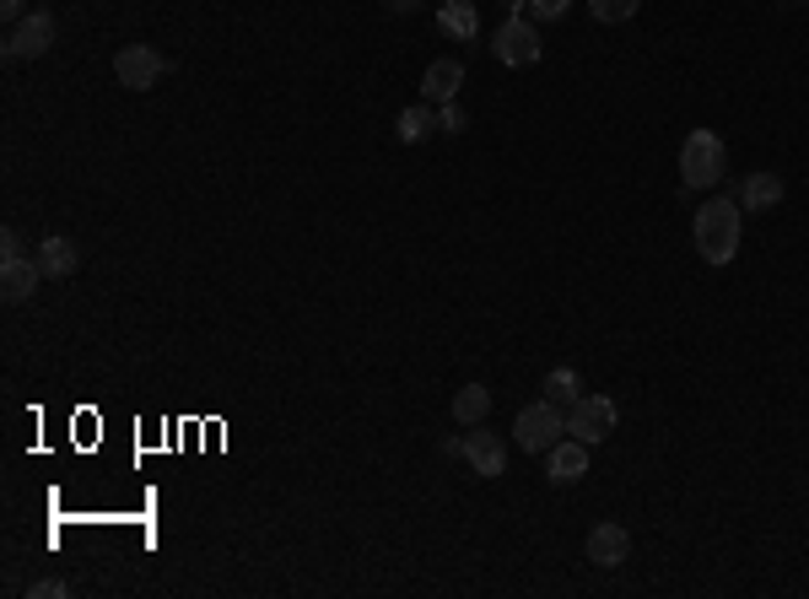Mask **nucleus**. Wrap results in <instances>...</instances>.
I'll list each match as a JSON object with an SVG mask.
<instances>
[{
    "label": "nucleus",
    "mask_w": 809,
    "mask_h": 599,
    "mask_svg": "<svg viewBox=\"0 0 809 599\" xmlns=\"http://www.w3.org/2000/svg\"><path fill=\"white\" fill-rule=\"evenodd\" d=\"M545 399H551V405H577V399H583V378H577L572 367H551V373H545Z\"/></svg>",
    "instance_id": "17"
},
{
    "label": "nucleus",
    "mask_w": 809,
    "mask_h": 599,
    "mask_svg": "<svg viewBox=\"0 0 809 599\" xmlns=\"http://www.w3.org/2000/svg\"><path fill=\"white\" fill-rule=\"evenodd\" d=\"M637 6H643V0H588L594 22H605V28H621V22H632V17H637Z\"/></svg>",
    "instance_id": "19"
},
{
    "label": "nucleus",
    "mask_w": 809,
    "mask_h": 599,
    "mask_svg": "<svg viewBox=\"0 0 809 599\" xmlns=\"http://www.w3.org/2000/svg\"><path fill=\"white\" fill-rule=\"evenodd\" d=\"M502 6H508V17H519V11H524L529 0H502Z\"/></svg>",
    "instance_id": "26"
},
{
    "label": "nucleus",
    "mask_w": 809,
    "mask_h": 599,
    "mask_svg": "<svg viewBox=\"0 0 809 599\" xmlns=\"http://www.w3.org/2000/svg\"><path fill=\"white\" fill-rule=\"evenodd\" d=\"M383 6H389L395 17H410V11H421V0H383Z\"/></svg>",
    "instance_id": "25"
},
{
    "label": "nucleus",
    "mask_w": 809,
    "mask_h": 599,
    "mask_svg": "<svg viewBox=\"0 0 809 599\" xmlns=\"http://www.w3.org/2000/svg\"><path fill=\"white\" fill-rule=\"evenodd\" d=\"M464 87V60H432L427 77H421V98L427 103H453Z\"/></svg>",
    "instance_id": "10"
},
{
    "label": "nucleus",
    "mask_w": 809,
    "mask_h": 599,
    "mask_svg": "<svg viewBox=\"0 0 809 599\" xmlns=\"http://www.w3.org/2000/svg\"><path fill=\"white\" fill-rule=\"evenodd\" d=\"M793 6H809V0H793Z\"/></svg>",
    "instance_id": "27"
},
{
    "label": "nucleus",
    "mask_w": 809,
    "mask_h": 599,
    "mask_svg": "<svg viewBox=\"0 0 809 599\" xmlns=\"http://www.w3.org/2000/svg\"><path fill=\"white\" fill-rule=\"evenodd\" d=\"M54 17L49 11H28L17 28H11V39H6V60H43L49 49H54Z\"/></svg>",
    "instance_id": "7"
},
{
    "label": "nucleus",
    "mask_w": 809,
    "mask_h": 599,
    "mask_svg": "<svg viewBox=\"0 0 809 599\" xmlns=\"http://www.w3.org/2000/svg\"><path fill=\"white\" fill-rule=\"evenodd\" d=\"M28 595H33V599H65V595H71V583H65V578H39Z\"/></svg>",
    "instance_id": "22"
},
{
    "label": "nucleus",
    "mask_w": 809,
    "mask_h": 599,
    "mask_svg": "<svg viewBox=\"0 0 809 599\" xmlns=\"http://www.w3.org/2000/svg\"><path fill=\"white\" fill-rule=\"evenodd\" d=\"M39 265H43V276H54V281H65V276H76V265H81V248L71 238H43L39 243Z\"/></svg>",
    "instance_id": "14"
},
{
    "label": "nucleus",
    "mask_w": 809,
    "mask_h": 599,
    "mask_svg": "<svg viewBox=\"0 0 809 599\" xmlns=\"http://www.w3.org/2000/svg\"><path fill=\"white\" fill-rule=\"evenodd\" d=\"M438 28H443L448 39L470 43L481 33V17H475V6L470 0H443V11H438Z\"/></svg>",
    "instance_id": "15"
},
{
    "label": "nucleus",
    "mask_w": 809,
    "mask_h": 599,
    "mask_svg": "<svg viewBox=\"0 0 809 599\" xmlns=\"http://www.w3.org/2000/svg\"><path fill=\"white\" fill-rule=\"evenodd\" d=\"M0 11H6V22H11V28L28 17V11H22V0H0Z\"/></svg>",
    "instance_id": "24"
},
{
    "label": "nucleus",
    "mask_w": 809,
    "mask_h": 599,
    "mask_svg": "<svg viewBox=\"0 0 809 599\" xmlns=\"http://www.w3.org/2000/svg\"><path fill=\"white\" fill-rule=\"evenodd\" d=\"M562 433H566V416H562V405H551V399L524 405L519 422H513V438H519L524 454H545L551 443H562Z\"/></svg>",
    "instance_id": "4"
},
{
    "label": "nucleus",
    "mask_w": 809,
    "mask_h": 599,
    "mask_svg": "<svg viewBox=\"0 0 809 599\" xmlns=\"http://www.w3.org/2000/svg\"><path fill=\"white\" fill-rule=\"evenodd\" d=\"M566 433L577 443H588V448H600V443L615 433V399L583 395L577 405H566Z\"/></svg>",
    "instance_id": "6"
},
{
    "label": "nucleus",
    "mask_w": 809,
    "mask_h": 599,
    "mask_svg": "<svg viewBox=\"0 0 809 599\" xmlns=\"http://www.w3.org/2000/svg\"><path fill=\"white\" fill-rule=\"evenodd\" d=\"M739 227H745V211H739V200L734 195H718L707 200L702 211H696V254L707 260V265H728L734 254H739Z\"/></svg>",
    "instance_id": "1"
},
{
    "label": "nucleus",
    "mask_w": 809,
    "mask_h": 599,
    "mask_svg": "<svg viewBox=\"0 0 809 599\" xmlns=\"http://www.w3.org/2000/svg\"><path fill=\"white\" fill-rule=\"evenodd\" d=\"M432 130H438V120H432V109H421V103H416V109H404V114H400V124H395V135H400L404 146H416V141H427Z\"/></svg>",
    "instance_id": "18"
},
{
    "label": "nucleus",
    "mask_w": 809,
    "mask_h": 599,
    "mask_svg": "<svg viewBox=\"0 0 809 599\" xmlns=\"http://www.w3.org/2000/svg\"><path fill=\"white\" fill-rule=\"evenodd\" d=\"M17 260H28V248H22V233H17V227H6V233H0V265H17Z\"/></svg>",
    "instance_id": "21"
},
{
    "label": "nucleus",
    "mask_w": 809,
    "mask_h": 599,
    "mask_svg": "<svg viewBox=\"0 0 809 599\" xmlns=\"http://www.w3.org/2000/svg\"><path fill=\"white\" fill-rule=\"evenodd\" d=\"M464 459L475 465V476H481V480H491V476H502V470H508V448H502L496 433H470V438H464Z\"/></svg>",
    "instance_id": "11"
},
{
    "label": "nucleus",
    "mask_w": 809,
    "mask_h": 599,
    "mask_svg": "<svg viewBox=\"0 0 809 599\" xmlns=\"http://www.w3.org/2000/svg\"><path fill=\"white\" fill-rule=\"evenodd\" d=\"M788 195V184H782V173H750L745 184H739V211H771L777 200Z\"/></svg>",
    "instance_id": "13"
},
{
    "label": "nucleus",
    "mask_w": 809,
    "mask_h": 599,
    "mask_svg": "<svg viewBox=\"0 0 809 599\" xmlns=\"http://www.w3.org/2000/svg\"><path fill=\"white\" fill-rule=\"evenodd\" d=\"M728 173V152L713 130H690L686 146H680V179L686 190H718Z\"/></svg>",
    "instance_id": "2"
},
{
    "label": "nucleus",
    "mask_w": 809,
    "mask_h": 599,
    "mask_svg": "<svg viewBox=\"0 0 809 599\" xmlns=\"http://www.w3.org/2000/svg\"><path fill=\"white\" fill-rule=\"evenodd\" d=\"M443 130H448V135H464V130H470V120H464V109H459V103H443Z\"/></svg>",
    "instance_id": "23"
},
{
    "label": "nucleus",
    "mask_w": 809,
    "mask_h": 599,
    "mask_svg": "<svg viewBox=\"0 0 809 599\" xmlns=\"http://www.w3.org/2000/svg\"><path fill=\"white\" fill-rule=\"evenodd\" d=\"M566 6H572V0H529V22H534V28H540V22H562Z\"/></svg>",
    "instance_id": "20"
},
{
    "label": "nucleus",
    "mask_w": 809,
    "mask_h": 599,
    "mask_svg": "<svg viewBox=\"0 0 809 599\" xmlns=\"http://www.w3.org/2000/svg\"><path fill=\"white\" fill-rule=\"evenodd\" d=\"M545 476L556 480V486H572V480L588 476V443L577 438H562L545 448Z\"/></svg>",
    "instance_id": "9"
},
{
    "label": "nucleus",
    "mask_w": 809,
    "mask_h": 599,
    "mask_svg": "<svg viewBox=\"0 0 809 599\" xmlns=\"http://www.w3.org/2000/svg\"><path fill=\"white\" fill-rule=\"evenodd\" d=\"M43 281V265L39 260H17V265H0V297L6 303H33Z\"/></svg>",
    "instance_id": "12"
},
{
    "label": "nucleus",
    "mask_w": 809,
    "mask_h": 599,
    "mask_svg": "<svg viewBox=\"0 0 809 599\" xmlns=\"http://www.w3.org/2000/svg\"><path fill=\"white\" fill-rule=\"evenodd\" d=\"M167 71H173V65L162 60L152 43H124L120 54H114V77H120V87H130V92H152Z\"/></svg>",
    "instance_id": "5"
},
{
    "label": "nucleus",
    "mask_w": 809,
    "mask_h": 599,
    "mask_svg": "<svg viewBox=\"0 0 809 599\" xmlns=\"http://www.w3.org/2000/svg\"><path fill=\"white\" fill-rule=\"evenodd\" d=\"M491 54H496L508 71H529V65H540V54H545L540 28H534L529 17H508V22L496 28V39H491Z\"/></svg>",
    "instance_id": "3"
},
{
    "label": "nucleus",
    "mask_w": 809,
    "mask_h": 599,
    "mask_svg": "<svg viewBox=\"0 0 809 599\" xmlns=\"http://www.w3.org/2000/svg\"><path fill=\"white\" fill-rule=\"evenodd\" d=\"M485 416H491V389H485V384H464V389L453 395V422H459V427H481Z\"/></svg>",
    "instance_id": "16"
},
{
    "label": "nucleus",
    "mask_w": 809,
    "mask_h": 599,
    "mask_svg": "<svg viewBox=\"0 0 809 599\" xmlns=\"http://www.w3.org/2000/svg\"><path fill=\"white\" fill-rule=\"evenodd\" d=\"M583 551H588V561H594V567H621V561L632 557V529H626V524H615V519H610V524H594Z\"/></svg>",
    "instance_id": "8"
}]
</instances>
